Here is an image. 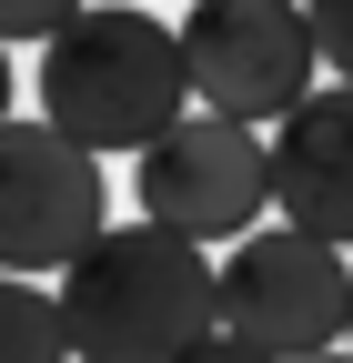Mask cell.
Listing matches in <instances>:
<instances>
[{
  "instance_id": "6da1fadb",
  "label": "cell",
  "mask_w": 353,
  "mask_h": 363,
  "mask_svg": "<svg viewBox=\"0 0 353 363\" xmlns=\"http://www.w3.org/2000/svg\"><path fill=\"white\" fill-rule=\"evenodd\" d=\"M182 111V40L152 11H71V30L40 51V121L91 162L152 152Z\"/></svg>"
},
{
  "instance_id": "7a4b0ae2",
  "label": "cell",
  "mask_w": 353,
  "mask_h": 363,
  "mask_svg": "<svg viewBox=\"0 0 353 363\" xmlns=\"http://www.w3.org/2000/svg\"><path fill=\"white\" fill-rule=\"evenodd\" d=\"M61 343L71 363H172L212 333V252L121 222L61 272Z\"/></svg>"
},
{
  "instance_id": "3957f363",
  "label": "cell",
  "mask_w": 353,
  "mask_h": 363,
  "mask_svg": "<svg viewBox=\"0 0 353 363\" xmlns=\"http://www.w3.org/2000/svg\"><path fill=\"white\" fill-rule=\"evenodd\" d=\"M343 313H353V262L303 242V233H242L212 262V333H232L262 363H313L343 353Z\"/></svg>"
},
{
  "instance_id": "277c9868",
  "label": "cell",
  "mask_w": 353,
  "mask_h": 363,
  "mask_svg": "<svg viewBox=\"0 0 353 363\" xmlns=\"http://www.w3.org/2000/svg\"><path fill=\"white\" fill-rule=\"evenodd\" d=\"M182 40V91L212 121H293L313 101V30H303L293 0H202V11L172 30Z\"/></svg>"
},
{
  "instance_id": "5b68a950",
  "label": "cell",
  "mask_w": 353,
  "mask_h": 363,
  "mask_svg": "<svg viewBox=\"0 0 353 363\" xmlns=\"http://www.w3.org/2000/svg\"><path fill=\"white\" fill-rule=\"evenodd\" d=\"M111 182L91 152H71L51 121H0V283H40V272H71L101 242Z\"/></svg>"
},
{
  "instance_id": "8992f818",
  "label": "cell",
  "mask_w": 353,
  "mask_h": 363,
  "mask_svg": "<svg viewBox=\"0 0 353 363\" xmlns=\"http://www.w3.org/2000/svg\"><path fill=\"white\" fill-rule=\"evenodd\" d=\"M142 182V222L172 242H242L262 233V212H273V162H262V131H232L212 111H182L162 131V142L131 162Z\"/></svg>"
},
{
  "instance_id": "52a82bcc",
  "label": "cell",
  "mask_w": 353,
  "mask_h": 363,
  "mask_svg": "<svg viewBox=\"0 0 353 363\" xmlns=\"http://www.w3.org/2000/svg\"><path fill=\"white\" fill-rule=\"evenodd\" d=\"M262 162H273V202H283V233L343 252L353 242V91H313L293 121H273V142H262Z\"/></svg>"
},
{
  "instance_id": "ba28073f",
  "label": "cell",
  "mask_w": 353,
  "mask_h": 363,
  "mask_svg": "<svg viewBox=\"0 0 353 363\" xmlns=\"http://www.w3.org/2000/svg\"><path fill=\"white\" fill-rule=\"evenodd\" d=\"M0 363H71L61 303L40 293V283H0Z\"/></svg>"
},
{
  "instance_id": "9c48e42d",
  "label": "cell",
  "mask_w": 353,
  "mask_h": 363,
  "mask_svg": "<svg viewBox=\"0 0 353 363\" xmlns=\"http://www.w3.org/2000/svg\"><path fill=\"white\" fill-rule=\"evenodd\" d=\"M303 30H313V71H333V91H353V0H313Z\"/></svg>"
},
{
  "instance_id": "30bf717a",
  "label": "cell",
  "mask_w": 353,
  "mask_h": 363,
  "mask_svg": "<svg viewBox=\"0 0 353 363\" xmlns=\"http://www.w3.org/2000/svg\"><path fill=\"white\" fill-rule=\"evenodd\" d=\"M61 30H71V0H0V51H11V40H40V51H51Z\"/></svg>"
},
{
  "instance_id": "8fae6325",
  "label": "cell",
  "mask_w": 353,
  "mask_h": 363,
  "mask_svg": "<svg viewBox=\"0 0 353 363\" xmlns=\"http://www.w3.org/2000/svg\"><path fill=\"white\" fill-rule=\"evenodd\" d=\"M172 363H262V353H242V343H232V333H202V343H192V353H172Z\"/></svg>"
},
{
  "instance_id": "7c38bea8",
  "label": "cell",
  "mask_w": 353,
  "mask_h": 363,
  "mask_svg": "<svg viewBox=\"0 0 353 363\" xmlns=\"http://www.w3.org/2000/svg\"><path fill=\"white\" fill-rule=\"evenodd\" d=\"M0 121H11V51H0Z\"/></svg>"
},
{
  "instance_id": "4fadbf2b",
  "label": "cell",
  "mask_w": 353,
  "mask_h": 363,
  "mask_svg": "<svg viewBox=\"0 0 353 363\" xmlns=\"http://www.w3.org/2000/svg\"><path fill=\"white\" fill-rule=\"evenodd\" d=\"M343 353H353V313H343Z\"/></svg>"
},
{
  "instance_id": "5bb4252c",
  "label": "cell",
  "mask_w": 353,
  "mask_h": 363,
  "mask_svg": "<svg viewBox=\"0 0 353 363\" xmlns=\"http://www.w3.org/2000/svg\"><path fill=\"white\" fill-rule=\"evenodd\" d=\"M313 363H353V353H313Z\"/></svg>"
}]
</instances>
